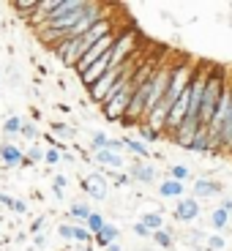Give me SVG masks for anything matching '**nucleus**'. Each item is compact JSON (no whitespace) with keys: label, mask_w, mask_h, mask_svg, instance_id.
I'll use <instances>...</instances> for the list:
<instances>
[{"label":"nucleus","mask_w":232,"mask_h":251,"mask_svg":"<svg viewBox=\"0 0 232 251\" xmlns=\"http://www.w3.org/2000/svg\"><path fill=\"white\" fill-rule=\"evenodd\" d=\"M219 207H224L227 213L232 216V200H230V197H224V200H221V205H219Z\"/></svg>","instance_id":"obj_37"},{"label":"nucleus","mask_w":232,"mask_h":251,"mask_svg":"<svg viewBox=\"0 0 232 251\" xmlns=\"http://www.w3.org/2000/svg\"><path fill=\"white\" fill-rule=\"evenodd\" d=\"M175 216L178 221H183V224H191V221L200 219V200H194V197H183L180 202H178L175 207Z\"/></svg>","instance_id":"obj_6"},{"label":"nucleus","mask_w":232,"mask_h":251,"mask_svg":"<svg viewBox=\"0 0 232 251\" xmlns=\"http://www.w3.org/2000/svg\"><path fill=\"white\" fill-rule=\"evenodd\" d=\"M104 224H107V219H104L99 210H93V213H90V219L85 221V226H88V232H90V235L101 232V226H104Z\"/></svg>","instance_id":"obj_23"},{"label":"nucleus","mask_w":232,"mask_h":251,"mask_svg":"<svg viewBox=\"0 0 232 251\" xmlns=\"http://www.w3.org/2000/svg\"><path fill=\"white\" fill-rule=\"evenodd\" d=\"M82 191L96 202H104L109 197V180L101 172H90V175L82 177Z\"/></svg>","instance_id":"obj_4"},{"label":"nucleus","mask_w":232,"mask_h":251,"mask_svg":"<svg viewBox=\"0 0 232 251\" xmlns=\"http://www.w3.org/2000/svg\"><path fill=\"white\" fill-rule=\"evenodd\" d=\"M194 71H197V63L194 60H186V57H183V60L172 63V74H170V82H167V93H164L161 101H158V107L148 115L145 123L153 126L156 131L164 134V128H167V115H170L172 107H175V101L183 96V90L188 88V82H191Z\"/></svg>","instance_id":"obj_1"},{"label":"nucleus","mask_w":232,"mask_h":251,"mask_svg":"<svg viewBox=\"0 0 232 251\" xmlns=\"http://www.w3.org/2000/svg\"><path fill=\"white\" fill-rule=\"evenodd\" d=\"M221 194H224V188L213 177H200V180H194V188H191L194 200H210V197H221Z\"/></svg>","instance_id":"obj_5"},{"label":"nucleus","mask_w":232,"mask_h":251,"mask_svg":"<svg viewBox=\"0 0 232 251\" xmlns=\"http://www.w3.org/2000/svg\"><path fill=\"white\" fill-rule=\"evenodd\" d=\"M57 238L74 240V224H57Z\"/></svg>","instance_id":"obj_30"},{"label":"nucleus","mask_w":232,"mask_h":251,"mask_svg":"<svg viewBox=\"0 0 232 251\" xmlns=\"http://www.w3.org/2000/svg\"><path fill=\"white\" fill-rule=\"evenodd\" d=\"M107 151H112V153H118V156H120V153L126 151V148H123V139H109Z\"/></svg>","instance_id":"obj_34"},{"label":"nucleus","mask_w":232,"mask_h":251,"mask_svg":"<svg viewBox=\"0 0 232 251\" xmlns=\"http://www.w3.org/2000/svg\"><path fill=\"white\" fill-rule=\"evenodd\" d=\"M109 134H104V131H93V137H90V148H93V153L96 151H107V145H109Z\"/></svg>","instance_id":"obj_24"},{"label":"nucleus","mask_w":232,"mask_h":251,"mask_svg":"<svg viewBox=\"0 0 232 251\" xmlns=\"http://www.w3.org/2000/svg\"><path fill=\"white\" fill-rule=\"evenodd\" d=\"M134 47H137V33H118L112 50H109V63H112V69L123 66V63L134 55Z\"/></svg>","instance_id":"obj_3"},{"label":"nucleus","mask_w":232,"mask_h":251,"mask_svg":"<svg viewBox=\"0 0 232 251\" xmlns=\"http://www.w3.org/2000/svg\"><path fill=\"white\" fill-rule=\"evenodd\" d=\"M137 134H139V139H142L145 145H153V142H158V139L164 137L161 131H156V128H153V126H148V123L137 126Z\"/></svg>","instance_id":"obj_17"},{"label":"nucleus","mask_w":232,"mask_h":251,"mask_svg":"<svg viewBox=\"0 0 232 251\" xmlns=\"http://www.w3.org/2000/svg\"><path fill=\"white\" fill-rule=\"evenodd\" d=\"M11 210L17 216H25L27 213V202L25 200H19V197H14V202H11Z\"/></svg>","instance_id":"obj_31"},{"label":"nucleus","mask_w":232,"mask_h":251,"mask_svg":"<svg viewBox=\"0 0 232 251\" xmlns=\"http://www.w3.org/2000/svg\"><path fill=\"white\" fill-rule=\"evenodd\" d=\"M123 148L129 153H134V156H139L142 161H148L151 158V148L142 142V139H131V137H123Z\"/></svg>","instance_id":"obj_13"},{"label":"nucleus","mask_w":232,"mask_h":251,"mask_svg":"<svg viewBox=\"0 0 232 251\" xmlns=\"http://www.w3.org/2000/svg\"><path fill=\"white\" fill-rule=\"evenodd\" d=\"M74 243L77 246H93V235L88 232L85 224H74Z\"/></svg>","instance_id":"obj_22"},{"label":"nucleus","mask_w":232,"mask_h":251,"mask_svg":"<svg viewBox=\"0 0 232 251\" xmlns=\"http://www.w3.org/2000/svg\"><path fill=\"white\" fill-rule=\"evenodd\" d=\"M134 235H137V238H153V232L142 224V221H137V224H134Z\"/></svg>","instance_id":"obj_33"},{"label":"nucleus","mask_w":232,"mask_h":251,"mask_svg":"<svg viewBox=\"0 0 232 251\" xmlns=\"http://www.w3.org/2000/svg\"><path fill=\"white\" fill-rule=\"evenodd\" d=\"M41 226H44V219H36V221H33V226H30V232L38 235V232H41Z\"/></svg>","instance_id":"obj_36"},{"label":"nucleus","mask_w":232,"mask_h":251,"mask_svg":"<svg viewBox=\"0 0 232 251\" xmlns=\"http://www.w3.org/2000/svg\"><path fill=\"white\" fill-rule=\"evenodd\" d=\"M79 251H93V246H79Z\"/></svg>","instance_id":"obj_39"},{"label":"nucleus","mask_w":232,"mask_h":251,"mask_svg":"<svg viewBox=\"0 0 232 251\" xmlns=\"http://www.w3.org/2000/svg\"><path fill=\"white\" fill-rule=\"evenodd\" d=\"M52 134H63V137H74V131H71L66 123H52Z\"/></svg>","instance_id":"obj_32"},{"label":"nucleus","mask_w":232,"mask_h":251,"mask_svg":"<svg viewBox=\"0 0 232 251\" xmlns=\"http://www.w3.org/2000/svg\"><path fill=\"white\" fill-rule=\"evenodd\" d=\"M227 224H230V213H227L224 207H213L210 210V226L213 229H224Z\"/></svg>","instance_id":"obj_20"},{"label":"nucleus","mask_w":232,"mask_h":251,"mask_svg":"<svg viewBox=\"0 0 232 251\" xmlns=\"http://www.w3.org/2000/svg\"><path fill=\"white\" fill-rule=\"evenodd\" d=\"M107 251H123V249H120V243H112V246H109Z\"/></svg>","instance_id":"obj_38"},{"label":"nucleus","mask_w":232,"mask_h":251,"mask_svg":"<svg viewBox=\"0 0 232 251\" xmlns=\"http://www.w3.org/2000/svg\"><path fill=\"white\" fill-rule=\"evenodd\" d=\"M22 123H25V120L19 118V115L6 118V123H3V134H8V137H19V134H22Z\"/></svg>","instance_id":"obj_19"},{"label":"nucleus","mask_w":232,"mask_h":251,"mask_svg":"<svg viewBox=\"0 0 232 251\" xmlns=\"http://www.w3.org/2000/svg\"><path fill=\"white\" fill-rule=\"evenodd\" d=\"M170 177L178 183H186L188 177H191V170H188L186 164H175V167H170Z\"/></svg>","instance_id":"obj_25"},{"label":"nucleus","mask_w":232,"mask_h":251,"mask_svg":"<svg viewBox=\"0 0 232 251\" xmlns=\"http://www.w3.org/2000/svg\"><path fill=\"white\" fill-rule=\"evenodd\" d=\"M158 194H161L164 200H183L186 183H178V180H172V177H167V180H161V186H158Z\"/></svg>","instance_id":"obj_10"},{"label":"nucleus","mask_w":232,"mask_h":251,"mask_svg":"<svg viewBox=\"0 0 232 251\" xmlns=\"http://www.w3.org/2000/svg\"><path fill=\"white\" fill-rule=\"evenodd\" d=\"M188 151L191 153H213V142L207 137V128H200V131H197V137L188 145Z\"/></svg>","instance_id":"obj_12"},{"label":"nucleus","mask_w":232,"mask_h":251,"mask_svg":"<svg viewBox=\"0 0 232 251\" xmlns=\"http://www.w3.org/2000/svg\"><path fill=\"white\" fill-rule=\"evenodd\" d=\"M90 213H93V207H90L88 202H74V205L69 207V219L77 221V224H85V221L90 219Z\"/></svg>","instance_id":"obj_14"},{"label":"nucleus","mask_w":232,"mask_h":251,"mask_svg":"<svg viewBox=\"0 0 232 251\" xmlns=\"http://www.w3.org/2000/svg\"><path fill=\"white\" fill-rule=\"evenodd\" d=\"M93 158H96V164L107 167L109 172H118L120 167H123V156H118V153H112V151H96Z\"/></svg>","instance_id":"obj_11"},{"label":"nucleus","mask_w":232,"mask_h":251,"mask_svg":"<svg viewBox=\"0 0 232 251\" xmlns=\"http://www.w3.org/2000/svg\"><path fill=\"white\" fill-rule=\"evenodd\" d=\"M36 6H38V0H14V3H11L14 11H17L19 17H25V19H30V17H33Z\"/></svg>","instance_id":"obj_18"},{"label":"nucleus","mask_w":232,"mask_h":251,"mask_svg":"<svg viewBox=\"0 0 232 251\" xmlns=\"http://www.w3.org/2000/svg\"><path fill=\"white\" fill-rule=\"evenodd\" d=\"M230 156H232V153H230Z\"/></svg>","instance_id":"obj_40"},{"label":"nucleus","mask_w":232,"mask_h":251,"mask_svg":"<svg viewBox=\"0 0 232 251\" xmlns=\"http://www.w3.org/2000/svg\"><path fill=\"white\" fill-rule=\"evenodd\" d=\"M205 246H207L210 251H224V249H227V240L221 238V235H210V238L205 240Z\"/></svg>","instance_id":"obj_27"},{"label":"nucleus","mask_w":232,"mask_h":251,"mask_svg":"<svg viewBox=\"0 0 232 251\" xmlns=\"http://www.w3.org/2000/svg\"><path fill=\"white\" fill-rule=\"evenodd\" d=\"M118 238H120V229L107 221V224L101 226V232L93 235V246H96V249H101V251H107L112 243H118Z\"/></svg>","instance_id":"obj_9"},{"label":"nucleus","mask_w":232,"mask_h":251,"mask_svg":"<svg viewBox=\"0 0 232 251\" xmlns=\"http://www.w3.org/2000/svg\"><path fill=\"white\" fill-rule=\"evenodd\" d=\"M11 202H14V197H8V194H3V191H0V205H6L8 210H11Z\"/></svg>","instance_id":"obj_35"},{"label":"nucleus","mask_w":232,"mask_h":251,"mask_svg":"<svg viewBox=\"0 0 232 251\" xmlns=\"http://www.w3.org/2000/svg\"><path fill=\"white\" fill-rule=\"evenodd\" d=\"M129 177L142 183V186H151V183L156 180V167H151L148 161H137V164L129 167Z\"/></svg>","instance_id":"obj_8"},{"label":"nucleus","mask_w":232,"mask_h":251,"mask_svg":"<svg viewBox=\"0 0 232 251\" xmlns=\"http://www.w3.org/2000/svg\"><path fill=\"white\" fill-rule=\"evenodd\" d=\"M44 156H47V151L41 148V145L33 142L30 148H27V153H25V167H30V164H38V161H44Z\"/></svg>","instance_id":"obj_21"},{"label":"nucleus","mask_w":232,"mask_h":251,"mask_svg":"<svg viewBox=\"0 0 232 251\" xmlns=\"http://www.w3.org/2000/svg\"><path fill=\"white\" fill-rule=\"evenodd\" d=\"M0 161L6 164V167H25V151L19 145L3 142L0 145Z\"/></svg>","instance_id":"obj_7"},{"label":"nucleus","mask_w":232,"mask_h":251,"mask_svg":"<svg viewBox=\"0 0 232 251\" xmlns=\"http://www.w3.org/2000/svg\"><path fill=\"white\" fill-rule=\"evenodd\" d=\"M153 243H156L158 249H167V251H170L172 246H175V235H172V229H167V226H164V229L153 232Z\"/></svg>","instance_id":"obj_16"},{"label":"nucleus","mask_w":232,"mask_h":251,"mask_svg":"<svg viewBox=\"0 0 232 251\" xmlns=\"http://www.w3.org/2000/svg\"><path fill=\"white\" fill-rule=\"evenodd\" d=\"M142 221L151 232H158V229H164V216H161V210H145L142 213Z\"/></svg>","instance_id":"obj_15"},{"label":"nucleus","mask_w":232,"mask_h":251,"mask_svg":"<svg viewBox=\"0 0 232 251\" xmlns=\"http://www.w3.org/2000/svg\"><path fill=\"white\" fill-rule=\"evenodd\" d=\"M69 186V180H66V175H55L52 177V194L57 197V200H63V188Z\"/></svg>","instance_id":"obj_26"},{"label":"nucleus","mask_w":232,"mask_h":251,"mask_svg":"<svg viewBox=\"0 0 232 251\" xmlns=\"http://www.w3.org/2000/svg\"><path fill=\"white\" fill-rule=\"evenodd\" d=\"M134 85L129 82V85H115L112 90H109V96L104 99V118L107 120H123L126 109H129V104H131V96H134Z\"/></svg>","instance_id":"obj_2"},{"label":"nucleus","mask_w":232,"mask_h":251,"mask_svg":"<svg viewBox=\"0 0 232 251\" xmlns=\"http://www.w3.org/2000/svg\"><path fill=\"white\" fill-rule=\"evenodd\" d=\"M44 161L50 164V167H55V164H60V161H63V153L57 151V148H47V156H44Z\"/></svg>","instance_id":"obj_29"},{"label":"nucleus","mask_w":232,"mask_h":251,"mask_svg":"<svg viewBox=\"0 0 232 251\" xmlns=\"http://www.w3.org/2000/svg\"><path fill=\"white\" fill-rule=\"evenodd\" d=\"M22 137L30 139V142H36L38 139V126L36 123H22Z\"/></svg>","instance_id":"obj_28"}]
</instances>
